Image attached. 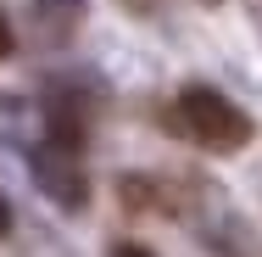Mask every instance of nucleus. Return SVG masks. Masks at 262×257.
I'll use <instances>...</instances> for the list:
<instances>
[{
  "instance_id": "obj_1",
  "label": "nucleus",
  "mask_w": 262,
  "mask_h": 257,
  "mask_svg": "<svg viewBox=\"0 0 262 257\" xmlns=\"http://www.w3.org/2000/svg\"><path fill=\"white\" fill-rule=\"evenodd\" d=\"M179 117H184L190 140H201L207 151H240L251 140V117L229 101L223 90H212V84H190L179 95Z\"/></svg>"
},
{
  "instance_id": "obj_2",
  "label": "nucleus",
  "mask_w": 262,
  "mask_h": 257,
  "mask_svg": "<svg viewBox=\"0 0 262 257\" xmlns=\"http://www.w3.org/2000/svg\"><path fill=\"white\" fill-rule=\"evenodd\" d=\"M34 173H39V185L51 190L61 207H84L90 202V185H84V173L73 168V162H51V156H34Z\"/></svg>"
},
{
  "instance_id": "obj_3",
  "label": "nucleus",
  "mask_w": 262,
  "mask_h": 257,
  "mask_svg": "<svg viewBox=\"0 0 262 257\" xmlns=\"http://www.w3.org/2000/svg\"><path fill=\"white\" fill-rule=\"evenodd\" d=\"M11 45H17V39H11V23L0 17V56H11Z\"/></svg>"
},
{
  "instance_id": "obj_4",
  "label": "nucleus",
  "mask_w": 262,
  "mask_h": 257,
  "mask_svg": "<svg viewBox=\"0 0 262 257\" xmlns=\"http://www.w3.org/2000/svg\"><path fill=\"white\" fill-rule=\"evenodd\" d=\"M0 235H11V202L0 196Z\"/></svg>"
},
{
  "instance_id": "obj_5",
  "label": "nucleus",
  "mask_w": 262,
  "mask_h": 257,
  "mask_svg": "<svg viewBox=\"0 0 262 257\" xmlns=\"http://www.w3.org/2000/svg\"><path fill=\"white\" fill-rule=\"evenodd\" d=\"M112 257H151V252H145V246H117Z\"/></svg>"
},
{
  "instance_id": "obj_6",
  "label": "nucleus",
  "mask_w": 262,
  "mask_h": 257,
  "mask_svg": "<svg viewBox=\"0 0 262 257\" xmlns=\"http://www.w3.org/2000/svg\"><path fill=\"white\" fill-rule=\"evenodd\" d=\"M56 6H67V11H78V6H84V0H56Z\"/></svg>"
}]
</instances>
